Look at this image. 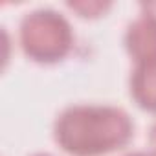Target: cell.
<instances>
[{
  "label": "cell",
  "mask_w": 156,
  "mask_h": 156,
  "mask_svg": "<svg viewBox=\"0 0 156 156\" xmlns=\"http://www.w3.org/2000/svg\"><path fill=\"white\" fill-rule=\"evenodd\" d=\"M132 136V118L114 105H70L53 123L55 143L72 156H105L129 145Z\"/></svg>",
  "instance_id": "cell-1"
},
{
  "label": "cell",
  "mask_w": 156,
  "mask_h": 156,
  "mask_svg": "<svg viewBox=\"0 0 156 156\" xmlns=\"http://www.w3.org/2000/svg\"><path fill=\"white\" fill-rule=\"evenodd\" d=\"M19 42L28 59L39 64H55L66 59L73 46L70 20L51 8H37L20 19Z\"/></svg>",
  "instance_id": "cell-2"
},
{
  "label": "cell",
  "mask_w": 156,
  "mask_h": 156,
  "mask_svg": "<svg viewBox=\"0 0 156 156\" xmlns=\"http://www.w3.org/2000/svg\"><path fill=\"white\" fill-rule=\"evenodd\" d=\"M123 42L134 64L156 59V17L141 13L127 26Z\"/></svg>",
  "instance_id": "cell-3"
},
{
  "label": "cell",
  "mask_w": 156,
  "mask_h": 156,
  "mask_svg": "<svg viewBox=\"0 0 156 156\" xmlns=\"http://www.w3.org/2000/svg\"><path fill=\"white\" fill-rule=\"evenodd\" d=\"M129 90L130 98L141 110L156 114V59L134 64Z\"/></svg>",
  "instance_id": "cell-4"
},
{
  "label": "cell",
  "mask_w": 156,
  "mask_h": 156,
  "mask_svg": "<svg viewBox=\"0 0 156 156\" xmlns=\"http://www.w3.org/2000/svg\"><path fill=\"white\" fill-rule=\"evenodd\" d=\"M68 8L77 11L81 17H99L101 13H105L110 8V2H101V0H81V2H68Z\"/></svg>",
  "instance_id": "cell-5"
},
{
  "label": "cell",
  "mask_w": 156,
  "mask_h": 156,
  "mask_svg": "<svg viewBox=\"0 0 156 156\" xmlns=\"http://www.w3.org/2000/svg\"><path fill=\"white\" fill-rule=\"evenodd\" d=\"M140 8H141V13L156 17V2H143V4H140Z\"/></svg>",
  "instance_id": "cell-6"
},
{
  "label": "cell",
  "mask_w": 156,
  "mask_h": 156,
  "mask_svg": "<svg viewBox=\"0 0 156 156\" xmlns=\"http://www.w3.org/2000/svg\"><path fill=\"white\" fill-rule=\"evenodd\" d=\"M149 147H151V151L156 154V121L152 123V127H151V130H149Z\"/></svg>",
  "instance_id": "cell-7"
},
{
  "label": "cell",
  "mask_w": 156,
  "mask_h": 156,
  "mask_svg": "<svg viewBox=\"0 0 156 156\" xmlns=\"http://www.w3.org/2000/svg\"><path fill=\"white\" fill-rule=\"evenodd\" d=\"M125 156H156V154L152 151H132V152H129Z\"/></svg>",
  "instance_id": "cell-8"
},
{
  "label": "cell",
  "mask_w": 156,
  "mask_h": 156,
  "mask_svg": "<svg viewBox=\"0 0 156 156\" xmlns=\"http://www.w3.org/2000/svg\"><path fill=\"white\" fill-rule=\"evenodd\" d=\"M31 156H51V154H48V152H35V154H31Z\"/></svg>",
  "instance_id": "cell-9"
}]
</instances>
